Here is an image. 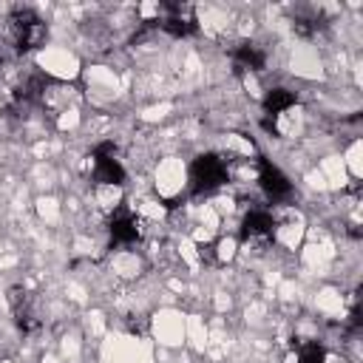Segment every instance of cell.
Instances as JSON below:
<instances>
[{
	"label": "cell",
	"instance_id": "cell-1",
	"mask_svg": "<svg viewBox=\"0 0 363 363\" xmlns=\"http://www.w3.org/2000/svg\"><path fill=\"white\" fill-rule=\"evenodd\" d=\"M230 179V164L218 153H201L190 164V193L193 196H210L218 187H224Z\"/></svg>",
	"mask_w": 363,
	"mask_h": 363
},
{
	"label": "cell",
	"instance_id": "cell-2",
	"mask_svg": "<svg viewBox=\"0 0 363 363\" xmlns=\"http://www.w3.org/2000/svg\"><path fill=\"white\" fill-rule=\"evenodd\" d=\"M45 23L31 11V9H17L11 11L9 17V40L17 51H31V48H40L45 43Z\"/></svg>",
	"mask_w": 363,
	"mask_h": 363
},
{
	"label": "cell",
	"instance_id": "cell-3",
	"mask_svg": "<svg viewBox=\"0 0 363 363\" xmlns=\"http://www.w3.org/2000/svg\"><path fill=\"white\" fill-rule=\"evenodd\" d=\"M275 213L269 207H250L241 218V238L252 241V244H267L275 235Z\"/></svg>",
	"mask_w": 363,
	"mask_h": 363
},
{
	"label": "cell",
	"instance_id": "cell-4",
	"mask_svg": "<svg viewBox=\"0 0 363 363\" xmlns=\"http://www.w3.org/2000/svg\"><path fill=\"white\" fill-rule=\"evenodd\" d=\"M91 176L102 187H116V184L125 182V167L116 159V153H113L111 145H99L94 150V170H91Z\"/></svg>",
	"mask_w": 363,
	"mask_h": 363
},
{
	"label": "cell",
	"instance_id": "cell-5",
	"mask_svg": "<svg viewBox=\"0 0 363 363\" xmlns=\"http://www.w3.org/2000/svg\"><path fill=\"white\" fill-rule=\"evenodd\" d=\"M258 184H261L264 196H267L269 201H275V204H281V201H286V199L292 196V182L284 176L281 167H275V164L267 162V159L258 162Z\"/></svg>",
	"mask_w": 363,
	"mask_h": 363
},
{
	"label": "cell",
	"instance_id": "cell-6",
	"mask_svg": "<svg viewBox=\"0 0 363 363\" xmlns=\"http://www.w3.org/2000/svg\"><path fill=\"white\" fill-rule=\"evenodd\" d=\"M108 233H111L113 244H136L139 241V218L128 210H119L111 216Z\"/></svg>",
	"mask_w": 363,
	"mask_h": 363
},
{
	"label": "cell",
	"instance_id": "cell-7",
	"mask_svg": "<svg viewBox=\"0 0 363 363\" xmlns=\"http://www.w3.org/2000/svg\"><path fill=\"white\" fill-rule=\"evenodd\" d=\"M233 62H235V68L238 71H264V65H267V54L261 51V45H255V43H241L238 48H235V54H233Z\"/></svg>",
	"mask_w": 363,
	"mask_h": 363
},
{
	"label": "cell",
	"instance_id": "cell-8",
	"mask_svg": "<svg viewBox=\"0 0 363 363\" xmlns=\"http://www.w3.org/2000/svg\"><path fill=\"white\" fill-rule=\"evenodd\" d=\"M295 108V94L286 91V88H272L267 96H264V113L267 116H284L286 111Z\"/></svg>",
	"mask_w": 363,
	"mask_h": 363
}]
</instances>
